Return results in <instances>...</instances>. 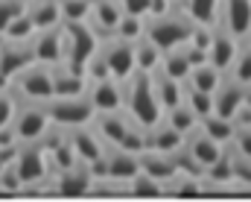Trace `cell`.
<instances>
[{"label": "cell", "mask_w": 251, "mask_h": 202, "mask_svg": "<svg viewBox=\"0 0 251 202\" xmlns=\"http://www.w3.org/2000/svg\"><path fill=\"white\" fill-rule=\"evenodd\" d=\"M181 12L193 27H216L219 21V0H184Z\"/></svg>", "instance_id": "cell-24"}, {"label": "cell", "mask_w": 251, "mask_h": 202, "mask_svg": "<svg viewBox=\"0 0 251 202\" xmlns=\"http://www.w3.org/2000/svg\"><path fill=\"white\" fill-rule=\"evenodd\" d=\"M225 76H231L240 85H249L251 82V50L246 44H240V50H237V56H234V62H231Z\"/></svg>", "instance_id": "cell-33"}, {"label": "cell", "mask_w": 251, "mask_h": 202, "mask_svg": "<svg viewBox=\"0 0 251 202\" xmlns=\"http://www.w3.org/2000/svg\"><path fill=\"white\" fill-rule=\"evenodd\" d=\"M137 161H140V173H146V176L158 179L161 185H164L167 179H173V176L178 173V170H176V161H173V155H170V152L140 149V152H137Z\"/></svg>", "instance_id": "cell-22"}, {"label": "cell", "mask_w": 251, "mask_h": 202, "mask_svg": "<svg viewBox=\"0 0 251 202\" xmlns=\"http://www.w3.org/2000/svg\"><path fill=\"white\" fill-rule=\"evenodd\" d=\"M228 152H231L234 158L251 164V126H240V129L234 132L231 144H228Z\"/></svg>", "instance_id": "cell-36"}, {"label": "cell", "mask_w": 251, "mask_h": 202, "mask_svg": "<svg viewBox=\"0 0 251 202\" xmlns=\"http://www.w3.org/2000/svg\"><path fill=\"white\" fill-rule=\"evenodd\" d=\"M126 197H164V185L146 173H134L126 182Z\"/></svg>", "instance_id": "cell-30"}, {"label": "cell", "mask_w": 251, "mask_h": 202, "mask_svg": "<svg viewBox=\"0 0 251 202\" xmlns=\"http://www.w3.org/2000/svg\"><path fill=\"white\" fill-rule=\"evenodd\" d=\"M47 109V117L53 126L59 129H73V126H88L94 123L97 112L94 106L88 103V97H53L44 103Z\"/></svg>", "instance_id": "cell-9"}, {"label": "cell", "mask_w": 251, "mask_h": 202, "mask_svg": "<svg viewBox=\"0 0 251 202\" xmlns=\"http://www.w3.org/2000/svg\"><path fill=\"white\" fill-rule=\"evenodd\" d=\"M199 129L207 135V138H213L219 146H228L231 138H234V132H237L234 120L219 117V115H207V117H201V120H199Z\"/></svg>", "instance_id": "cell-27"}, {"label": "cell", "mask_w": 251, "mask_h": 202, "mask_svg": "<svg viewBox=\"0 0 251 202\" xmlns=\"http://www.w3.org/2000/svg\"><path fill=\"white\" fill-rule=\"evenodd\" d=\"M158 70H161V73H167V76H170V79H176V82H187L193 65L187 62L184 50H181V47H176V50L161 53V65H158Z\"/></svg>", "instance_id": "cell-28"}, {"label": "cell", "mask_w": 251, "mask_h": 202, "mask_svg": "<svg viewBox=\"0 0 251 202\" xmlns=\"http://www.w3.org/2000/svg\"><path fill=\"white\" fill-rule=\"evenodd\" d=\"M32 35H35V27H32L29 15H26V9H24L12 24L3 29V35H0V38H3V41H29Z\"/></svg>", "instance_id": "cell-34"}, {"label": "cell", "mask_w": 251, "mask_h": 202, "mask_svg": "<svg viewBox=\"0 0 251 202\" xmlns=\"http://www.w3.org/2000/svg\"><path fill=\"white\" fill-rule=\"evenodd\" d=\"M59 12H62V24H67V21H88L91 0H59Z\"/></svg>", "instance_id": "cell-37"}, {"label": "cell", "mask_w": 251, "mask_h": 202, "mask_svg": "<svg viewBox=\"0 0 251 202\" xmlns=\"http://www.w3.org/2000/svg\"><path fill=\"white\" fill-rule=\"evenodd\" d=\"M149 76H152V88H155V97H158L164 112L178 106V103H184V82H176V79H170L161 70H152Z\"/></svg>", "instance_id": "cell-23"}, {"label": "cell", "mask_w": 251, "mask_h": 202, "mask_svg": "<svg viewBox=\"0 0 251 202\" xmlns=\"http://www.w3.org/2000/svg\"><path fill=\"white\" fill-rule=\"evenodd\" d=\"M9 94L18 103H47V100H53V76H50V67L38 65V62L24 67L21 73H15L9 79Z\"/></svg>", "instance_id": "cell-5"}, {"label": "cell", "mask_w": 251, "mask_h": 202, "mask_svg": "<svg viewBox=\"0 0 251 202\" xmlns=\"http://www.w3.org/2000/svg\"><path fill=\"white\" fill-rule=\"evenodd\" d=\"M237 50H240V38H234L228 29H222V27L216 24L213 32H210V44H207V62L216 67V70L228 73V67L234 62Z\"/></svg>", "instance_id": "cell-16"}, {"label": "cell", "mask_w": 251, "mask_h": 202, "mask_svg": "<svg viewBox=\"0 0 251 202\" xmlns=\"http://www.w3.org/2000/svg\"><path fill=\"white\" fill-rule=\"evenodd\" d=\"M29 65H32V47H29V41H3L0 38V70L9 79Z\"/></svg>", "instance_id": "cell-19"}, {"label": "cell", "mask_w": 251, "mask_h": 202, "mask_svg": "<svg viewBox=\"0 0 251 202\" xmlns=\"http://www.w3.org/2000/svg\"><path fill=\"white\" fill-rule=\"evenodd\" d=\"M88 103L94 106L97 115H108V112H123V85L111 76L105 79H91L88 91H85Z\"/></svg>", "instance_id": "cell-12"}, {"label": "cell", "mask_w": 251, "mask_h": 202, "mask_svg": "<svg viewBox=\"0 0 251 202\" xmlns=\"http://www.w3.org/2000/svg\"><path fill=\"white\" fill-rule=\"evenodd\" d=\"M12 164H15V170L21 176V185H24L21 194H41V185L50 176V161H47L44 144H24V146H18Z\"/></svg>", "instance_id": "cell-7"}, {"label": "cell", "mask_w": 251, "mask_h": 202, "mask_svg": "<svg viewBox=\"0 0 251 202\" xmlns=\"http://www.w3.org/2000/svg\"><path fill=\"white\" fill-rule=\"evenodd\" d=\"M24 9H26L24 0H0V35H3V29H6Z\"/></svg>", "instance_id": "cell-38"}, {"label": "cell", "mask_w": 251, "mask_h": 202, "mask_svg": "<svg viewBox=\"0 0 251 202\" xmlns=\"http://www.w3.org/2000/svg\"><path fill=\"white\" fill-rule=\"evenodd\" d=\"M240 44H246V47H249V50H251V27H249V32H246V35L240 38Z\"/></svg>", "instance_id": "cell-43"}, {"label": "cell", "mask_w": 251, "mask_h": 202, "mask_svg": "<svg viewBox=\"0 0 251 202\" xmlns=\"http://www.w3.org/2000/svg\"><path fill=\"white\" fill-rule=\"evenodd\" d=\"M64 138H67V144L73 146V152H76V158H79V164H94L102 152H105V144H102V138L97 135V129L88 123V126H73V129H62Z\"/></svg>", "instance_id": "cell-13"}, {"label": "cell", "mask_w": 251, "mask_h": 202, "mask_svg": "<svg viewBox=\"0 0 251 202\" xmlns=\"http://www.w3.org/2000/svg\"><path fill=\"white\" fill-rule=\"evenodd\" d=\"M15 106H18V100H15V97H12L9 91H0V129L12 123V115H15Z\"/></svg>", "instance_id": "cell-39"}, {"label": "cell", "mask_w": 251, "mask_h": 202, "mask_svg": "<svg viewBox=\"0 0 251 202\" xmlns=\"http://www.w3.org/2000/svg\"><path fill=\"white\" fill-rule=\"evenodd\" d=\"M181 3H184V0H173V6H176V9H181Z\"/></svg>", "instance_id": "cell-44"}, {"label": "cell", "mask_w": 251, "mask_h": 202, "mask_svg": "<svg viewBox=\"0 0 251 202\" xmlns=\"http://www.w3.org/2000/svg\"><path fill=\"white\" fill-rule=\"evenodd\" d=\"M26 15H29L35 29H47V27H59L62 24L59 0H29L26 3Z\"/></svg>", "instance_id": "cell-25"}, {"label": "cell", "mask_w": 251, "mask_h": 202, "mask_svg": "<svg viewBox=\"0 0 251 202\" xmlns=\"http://www.w3.org/2000/svg\"><path fill=\"white\" fill-rule=\"evenodd\" d=\"M143 149H155V152H176V149H181V144H184V135L176 132L164 117L155 123V126H149L146 132H143Z\"/></svg>", "instance_id": "cell-20"}, {"label": "cell", "mask_w": 251, "mask_h": 202, "mask_svg": "<svg viewBox=\"0 0 251 202\" xmlns=\"http://www.w3.org/2000/svg\"><path fill=\"white\" fill-rule=\"evenodd\" d=\"M234 170H237V179L249 188V194H251V164L249 161H240V158H234Z\"/></svg>", "instance_id": "cell-41"}, {"label": "cell", "mask_w": 251, "mask_h": 202, "mask_svg": "<svg viewBox=\"0 0 251 202\" xmlns=\"http://www.w3.org/2000/svg\"><path fill=\"white\" fill-rule=\"evenodd\" d=\"M243 106H249L251 109V82L249 85H243Z\"/></svg>", "instance_id": "cell-42"}, {"label": "cell", "mask_w": 251, "mask_h": 202, "mask_svg": "<svg viewBox=\"0 0 251 202\" xmlns=\"http://www.w3.org/2000/svg\"><path fill=\"white\" fill-rule=\"evenodd\" d=\"M32 47V62L38 65H59L64 59V38H62V24L59 27H47V29H35V35L29 38Z\"/></svg>", "instance_id": "cell-11"}, {"label": "cell", "mask_w": 251, "mask_h": 202, "mask_svg": "<svg viewBox=\"0 0 251 202\" xmlns=\"http://www.w3.org/2000/svg\"><path fill=\"white\" fill-rule=\"evenodd\" d=\"M158 65H161V50H158L146 35H140V38L134 41V70L152 73V70H158Z\"/></svg>", "instance_id": "cell-29"}, {"label": "cell", "mask_w": 251, "mask_h": 202, "mask_svg": "<svg viewBox=\"0 0 251 202\" xmlns=\"http://www.w3.org/2000/svg\"><path fill=\"white\" fill-rule=\"evenodd\" d=\"M100 53L108 65V76L126 82L134 73V41H126L120 35H108L100 41Z\"/></svg>", "instance_id": "cell-10"}, {"label": "cell", "mask_w": 251, "mask_h": 202, "mask_svg": "<svg viewBox=\"0 0 251 202\" xmlns=\"http://www.w3.org/2000/svg\"><path fill=\"white\" fill-rule=\"evenodd\" d=\"M123 18V9L114 0H91V12H88V27L97 32V38H108L117 27V21Z\"/></svg>", "instance_id": "cell-17"}, {"label": "cell", "mask_w": 251, "mask_h": 202, "mask_svg": "<svg viewBox=\"0 0 251 202\" xmlns=\"http://www.w3.org/2000/svg\"><path fill=\"white\" fill-rule=\"evenodd\" d=\"M240 106H243V85L234 82L231 76H225V79L219 82V88L213 91V115L231 120V117L240 112Z\"/></svg>", "instance_id": "cell-21"}, {"label": "cell", "mask_w": 251, "mask_h": 202, "mask_svg": "<svg viewBox=\"0 0 251 202\" xmlns=\"http://www.w3.org/2000/svg\"><path fill=\"white\" fill-rule=\"evenodd\" d=\"M164 120H167L176 132H181V135H187L190 129H196V126H199V117L190 112L184 103H178V106L167 109V112H164Z\"/></svg>", "instance_id": "cell-31"}, {"label": "cell", "mask_w": 251, "mask_h": 202, "mask_svg": "<svg viewBox=\"0 0 251 202\" xmlns=\"http://www.w3.org/2000/svg\"><path fill=\"white\" fill-rule=\"evenodd\" d=\"M9 129L15 135V144L24 146V144H41L47 132L53 129V123L47 117L44 103H18Z\"/></svg>", "instance_id": "cell-6"}, {"label": "cell", "mask_w": 251, "mask_h": 202, "mask_svg": "<svg viewBox=\"0 0 251 202\" xmlns=\"http://www.w3.org/2000/svg\"><path fill=\"white\" fill-rule=\"evenodd\" d=\"M184 106L201 120V117L213 115V94H204V91H196V88L184 85Z\"/></svg>", "instance_id": "cell-32"}, {"label": "cell", "mask_w": 251, "mask_h": 202, "mask_svg": "<svg viewBox=\"0 0 251 202\" xmlns=\"http://www.w3.org/2000/svg\"><path fill=\"white\" fill-rule=\"evenodd\" d=\"M97 135L102 138L105 146H117V149H128V152H140L143 144V129H137L126 112H108V115H97L91 123Z\"/></svg>", "instance_id": "cell-3"}, {"label": "cell", "mask_w": 251, "mask_h": 202, "mask_svg": "<svg viewBox=\"0 0 251 202\" xmlns=\"http://www.w3.org/2000/svg\"><path fill=\"white\" fill-rule=\"evenodd\" d=\"M143 24H146V18L143 15H126L117 21V27H114V32L111 35H120L126 41H137L140 35H143Z\"/></svg>", "instance_id": "cell-35"}, {"label": "cell", "mask_w": 251, "mask_h": 202, "mask_svg": "<svg viewBox=\"0 0 251 202\" xmlns=\"http://www.w3.org/2000/svg\"><path fill=\"white\" fill-rule=\"evenodd\" d=\"M234 38H243L251 27V0H219V21Z\"/></svg>", "instance_id": "cell-15"}, {"label": "cell", "mask_w": 251, "mask_h": 202, "mask_svg": "<svg viewBox=\"0 0 251 202\" xmlns=\"http://www.w3.org/2000/svg\"><path fill=\"white\" fill-rule=\"evenodd\" d=\"M120 85H123V112L137 129L146 132L149 126H155L164 117V109H161V103L155 97V88H152V76L149 73L134 70Z\"/></svg>", "instance_id": "cell-1"}, {"label": "cell", "mask_w": 251, "mask_h": 202, "mask_svg": "<svg viewBox=\"0 0 251 202\" xmlns=\"http://www.w3.org/2000/svg\"><path fill=\"white\" fill-rule=\"evenodd\" d=\"M24 3H29V0H24Z\"/></svg>", "instance_id": "cell-45"}, {"label": "cell", "mask_w": 251, "mask_h": 202, "mask_svg": "<svg viewBox=\"0 0 251 202\" xmlns=\"http://www.w3.org/2000/svg\"><path fill=\"white\" fill-rule=\"evenodd\" d=\"M94 188V173L88 164H73L67 170H50V176L41 185V194L47 197H88Z\"/></svg>", "instance_id": "cell-8"}, {"label": "cell", "mask_w": 251, "mask_h": 202, "mask_svg": "<svg viewBox=\"0 0 251 202\" xmlns=\"http://www.w3.org/2000/svg\"><path fill=\"white\" fill-rule=\"evenodd\" d=\"M62 38H64L62 65L85 73V62L100 50L97 32L88 27V21H67V24H62Z\"/></svg>", "instance_id": "cell-4"}, {"label": "cell", "mask_w": 251, "mask_h": 202, "mask_svg": "<svg viewBox=\"0 0 251 202\" xmlns=\"http://www.w3.org/2000/svg\"><path fill=\"white\" fill-rule=\"evenodd\" d=\"M120 9H123L126 15H143L146 18V12H149V0H114Z\"/></svg>", "instance_id": "cell-40"}, {"label": "cell", "mask_w": 251, "mask_h": 202, "mask_svg": "<svg viewBox=\"0 0 251 202\" xmlns=\"http://www.w3.org/2000/svg\"><path fill=\"white\" fill-rule=\"evenodd\" d=\"M50 76H53V97H85L88 91V76L62 62L50 67Z\"/></svg>", "instance_id": "cell-18"}, {"label": "cell", "mask_w": 251, "mask_h": 202, "mask_svg": "<svg viewBox=\"0 0 251 202\" xmlns=\"http://www.w3.org/2000/svg\"><path fill=\"white\" fill-rule=\"evenodd\" d=\"M143 35L161 50H176L181 44H187L190 35H193V24L187 21V15L181 9H173L167 15H149L146 24H143Z\"/></svg>", "instance_id": "cell-2"}, {"label": "cell", "mask_w": 251, "mask_h": 202, "mask_svg": "<svg viewBox=\"0 0 251 202\" xmlns=\"http://www.w3.org/2000/svg\"><path fill=\"white\" fill-rule=\"evenodd\" d=\"M181 149H184L190 158H193V161H196V164L204 170V167H210L213 161H219V158L225 155V149H228V146H219L213 138H207V135L196 126V129H190V132L184 135V144H181Z\"/></svg>", "instance_id": "cell-14"}, {"label": "cell", "mask_w": 251, "mask_h": 202, "mask_svg": "<svg viewBox=\"0 0 251 202\" xmlns=\"http://www.w3.org/2000/svg\"><path fill=\"white\" fill-rule=\"evenodd\" d=\"M222 79H225L222 70H216L210 62H204V65H196L190 70V76H187L184 85H187V88H196V91H204V94H213Z\"/></svg>", "instance_id": "cell-26"}]
</instances>
